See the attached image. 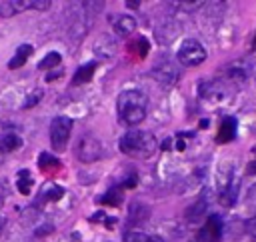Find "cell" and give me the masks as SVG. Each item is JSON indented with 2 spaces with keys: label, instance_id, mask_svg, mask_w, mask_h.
Instances as JSON below:
<instances>
[{
  "label": "cell",
  "instance_id": "6da1fadb",
  "mask_svg": "<svg viewBox=\"0 0 256 242\" xmlns=\"http://www.w3.org/2000/svg\"><path fill=\"white\" fill-rule=\"evenodd\" d=\"M146 108H148V96L138 88H128L120 92L116 102L118 118L126 126H138L146 118Z\"/></svg>",
  "mask_w": 256,
  "mask_h": 242
},
{
  "label": "cell",
  "instance_id": "7a4b0ae2",
  "mask_svg": "<svg viewBox=\"0 0 256 242\" xmlns=\"http://www.w3.org/2000/svg\"><path fill=\"white\" fill-rule=\"evenodd\" d=\"M118 148L126 156H132V158H150L156 152L158 142H156V136L152 132L132 128V130H128V132H124L120 136Z\"/></svg>",
  "mask_w": 256,
  "mask_h": 242
},
{
  "label": "cell",
  "instance_id": "3957f363",
  "mask_svg": "<svg viewBox=\"0 0 256 242\" xmlns=\"http://www.w3.org/2000/svg\"><path fill=\"white\" fill-rule=\"evenodd\" d=\"M240 178L236 176V166L234 162H224L220 164L216 172V190H218V200L224 206H232L238 194Z\"/></svg>",
  "mask_w": 256,
  "mask_h": 242
},
{
  "label": "cell",
  "instance_id": "277c9868",
  "mask_svg": "<svg viewBox=\"0 0 256 242\" xmlns=\"http://www.w3.org/2000/svg\"><path fill=\"white\" fill-rule=\"evenodd\" d=\"M206 48L202 46V42L200 40H196V38H186V40H182V44H180V48H178V52H176V58H178V62L182 64V66H186V68H192V66H200L204 60H206Z\"/></svg>",
  "mask_w": 256,
  "mask_h": 242
},
{
  "label": "cell",
  "instance_id": "5b68a950",
  "mask_svg": "<svg viewBox=\"0 0 256 242\" xmlns=\"http://www.w3.org/2000/svg\"><path fill=\"white\" fill-rule=\"evenodd\" d=\"M74 154H76V158H78L80 162L92 164V162H96V160L102 158L104 146H102V142H100L94 134H82V136L78 138L76 146H74Z\"/></svg>",
  "mask_w": 256,
  "mask_h": 242
},
{
  "label": "cell",
  "instance_id": "8992f818",
  "mask_svg": "<svg viewBox=\"0 0 256 242\" xmlns=\"http://www.w3.org/2000/svg\"><path fill=\"white\" fill-rule=\"evenodd\" d=\"M72 118L68 116H56L50 124V142H52V148L56 152H64L66 146H68V140H70V134H72Z\"/></svg>",
  "mask_w": 256,
  "mask_h": 242
},
{
  "label": "cell",
  "instance_id": "52a82bcc",
  "mask_svg": "<svg viewBox=\"0 0 256 242\" xmlns=\"http://www.w3.org/2000/svg\"><path fill=\"white\" fill-rule=\"evenodd\" d=\"M222 230H224L222 218L218 214H210L206 222L200 226L196 234V242H218L222 238Z\"/></svg>",
  "mask_w": 256,
  "mask_h": 242
},
{
  "label": "cell",
  "instance_id": "ba28073f",
  "mask_svg": "<svg viewBox=\"0 0 256 242\" xmlns=\"http://www.w3.org/2000/svg\"><path fill=\"white\" fill-rule=\"evenodd\" d=\"M152 76H154V80H156L160 86L170 88V86H174V84L178 82L180 72H178V68H176L172 62L162 60V62H158V64L152 68Z\"/></svg>",
  "mask_w": 256,
  "mask_h": 242
},
{
  "label": "cell",
  "instance_id": "9c48e42d",
  "mask_svg": "<svg viewBox=\"0 0 256 242\" xmlns=\"http://www.w3.org/2000/svg\"><path fill=\"white\" fill-rule=\"evenodd\" d=\"M236 118L234 116H226L222 122H220V128H218V134H216V140L220 144H226V142H232L236 138Z\"/></svg>",
  "mask_w": 256,
  "mask_h": 242
},
{
  "label": "cell",
  "instance_id": "30bf717a",
  "mask_svg": "<svg viewBox=\"0 0 256 242\" xmlns=\"http://www.w3.org/2000/svg\"><path fill=\"white\" fill-rule=\"evenodd\" d=\"M112 28L118 36H128L136 30V20L130 14H118L116 18H112Z\"/></svg>",
  "mask_w": 256,
  "mask_h": 242
},
{
  "label": "cell",
  "instance_id": "8fae6325",
  "mask_svg": "<svg viewBox=\"0 0 256 242\" xmlns=\"http://www.w3.org/2000/svg\"><path fill=\"white\" fill-rule=\"evenodd\" d=\"M26 8H28L26 0H4V2H0V16H14Z\"/></svg>",
  "mask_w": 256,
  "mask_h": 242
},
{
  "label": "cell",
  "instance_id": "7c38bea8",
  "mask_svg": "<svg viewBox=\"0 0 256 242\" xmlns=\"http://www.w3.org/2000/svg\"><path fill=\"white\" fill-rule=\"evenodd\" d=\"M64 196V188L58 186V184H46L42 190H40V196H38V202H56Z\"/></svg>",
  "mask_w": 256,
  "mask_h": 242
},
{
  "label": "cell",
  "instance_id": "4fadbf2b",
  "mask_svg": "<svg viewBox=\"0 0 256 242\" xmlns=\"http://www.w3.org/2000/svg\"><path fill=\"white\" fill-rule=\"evenodd\" d=\"M124 242H164L158 234H148L144 230H128L124 234Z\"/></svg>",
  "mask_w": 256,
  "mask_h": 242
},
{
  "label": "cell",
  "instance_id": "5bb4252c",
  "mask_svg": "<svg viewBox=\"0 0 256 242\" xmlns=\"http://www.w3.org/2000/svg\"><path fill=\"white\" fill-rule=\"evenodd\" d=\"M32 44H20L18 46V50H16V54L10 58V62H8V68H20L28 58H30V54H32Z\"/></svg>",
  "mask_w": 256,
  "mask_h": 242
},
{
  "label": "cell",
  "instance_id": "9a60e30c",
  "mask_svg": "<svg viewBox=\"0 0 256 242\" xmlns=\"http://www.w3.org/2000/svg\"><path fill=\"white\" fill-rule=\"evenodd\" d=\"M32 186H34V178H32L30 170H20L16 176V190L26 196L32 192Z\"/></svg>",
  "mask_w": 256,
  "mask_h": 242
},
{
  "label": "cell",
  "instance_id": "2e32d148",
  "mask_svg": "<svg viewBox=\"0 0 256 242\" xmlns=\"http://www.w3.org/2000/svg\"><path fill=\"white\" fill-rule=\"evenodd\" d=\"M94 70H96V62H90V64H84V66H80L78 70H76V74H74V78H72V84H86V82H90V78L94 76Z\"/></svg>",
  "mask_w": 256,
  "mask_h": 242
},
{
  "label": "cell",
  "instance_id": "e0dca14e",
  "mask_svg": "<svg viewBox=\"0 0 256 242\" xmlns=\"http://www.w3.org/2000/svg\"><path fill=\"white\" fill-rule=\"evenodd\" d=\"M18 146H20V136H16L12 132L0 134V152H12Z\"/></svg>",
  "mask_w": 256,
  "mask_h": 242
},
{
  "label": "cell",
  "instance_id": "ac0fdd59",
  "mask_svg": "<svg viewBox=\"0 0 256 242\" xmlns=\"http://www.w3.org/2000/svg\"><path fill=\"white\" fill-rule=\"evenodd\" d=\"M38 166H40V170H44V172H56V170L60 168V162H58L56 156H52V154H48V152H42V154L38 156Z\"/></svg>",
  "mask_w": 256,
  "mask_h": 242
},
{
  "label": "cell",
  "instance_id": "d6986e66",
  "mask_svg": "<svg viewBox=\"0 0 256 242\" xmlns=\"http://www.w3.org/2000/svg\"><path fill=\"white\" fill-rule=\"evenodd\" d=\"M204 212H206V200H204V198H200L198 202H194V204L186 210V216H188V220H190V222H196Z\"/></svg>",
  "mask_w": 256,
  "mask_h": 242
},
{
  "label": "cell",
  "instance_id": "ffe728a7",
  "mask_svg": "<svg viewBox=\"0 0 256 242\" xmlns=\"http://www.w3.org/2000/svg\"><path fill=\"white\" fill-rule=\"evenodd\" d=\"M100 202L106 204V206H120V202H122V192H120V188L108 190V192L100 198Z\"/></svg>",
  "mask_w": 256,
  "mask_h": 242
},
{
  "label": "cell",
  "instance_id": "44dd1931",
  "mask_svg": "<svg viewBox=\"0 0 256 242\" xmlns=\"http://www.w3.org/2000/svg\"><path fill=\"white\" fill-rule=\"evenodd\" d=\"M60 60H62V56L58 54V52H48L44 58H42V62L38 64V68L40 70H48V68H56L58 64H60Z\"/></svg>",
  "mask_w": 256,
  "mask_h": 242
},
{
  "label": "cell",
  "instance_id": "7402d4cb",
  "mask_svg": "<svg viewBox=\"0 0 256 242\" xmlns=\"http://www.w3.org/2000/svg\"><path fill=\"white\" fill-rule=\"evenodd\" d=\"M42 94H44V92H42V88H34V90H32V92L26 96V100L22 102V108H24V110L34 108V106H36V104L42 100Z\"/></svg>",
  "mask_w": 256,
  "mask_h": 242
},
{
  "label": "cell",
  "instance_id": "603a6c76",
  "mask_svg": "<svg viewBox=\"0 0 256 242\" xmlns=\"http://www.w3.org/2000/svg\"><path fill=\"white\" fill-rule=\"evenodd\" d=\"M246 206L254 212V216H256V182L248 188V192H246Z\"/></svg>",
  "mask_w": 256,
  "mask_h": 242
},
{
  "label": "cell",
  "instance_id": "cb8c5ba5",
  "mask_svg": "<svg viewBox=\"0 0 256 242\" xmlns=\"http://www.w3.org/2000/svg\"><path fill=\"white\" fill-rule=\"evenodd\" d=\"M28 8H34V10H46L50 8V2L42 0V2H28Z\"/></svg>",
  "mask_w": 256,
  "mask_h": 242
},
{
  "label": "cell",
  "instance_id": "d4e9b609",
  "mask_svg": "<svg viewBox=\"0 0 256 242\" xmlns=\"http://www.w3.org/2000/svg\"><path fill=\"white\" fill-rule=\"evenodd\" d=\"M246 174H248V176H254V174H256V158L248 162V166H246Z\"/></svg>",
  "mask_w": 256,
  "mask_h": 242
},
{
  "label": "cell",
  "instance_id": "484cf974",
  "mask_svg": "<svg viewBox=\"0 0 256 242\" xmlns=\"http://www.w3.org/2000/svg\"><path fill=\"white\" fill-rule=\"evenodd\" d=\"M2 200H4V194H2V188H0V204H2Z\"/></svg>",
  "mask_w": 256,
  "mask_h": 242
},
{
  "label": "cell",
  "instance_id": "4316f807",
  "mask_svg": "<svg viewBox=\"0 0 256 242\" xmlns=\"http://www.w3.org/2000/svg\"><path fill=\"white\" fill-rule=\"evenodd\" d=\"M2 228H4V220L0 218V232H2Z\"/></svg>",
  "mask_w": 256,
  "mask_h": 242
},
{
  "label": "cell",
  "instance_id": "83f0119b",
  "mask_svg": "<svg viewBox=\"0 0 256 242\" xmlns=\"http://www.w3.org/2000/svg\"><path fill=\"white\" fill-rule=\"evenodd\" d=\"M254 48H256V38H254Z\"/></svg>",
  "mask_w": 256,
  "mask_h": 242
},
{
  "label": "cell",
  "instance_id": "f1b7e54d",
  "mask_svg": "<svg viewBox=\"0 0 256 242\" xmlns=\"http://www.w3.org/2000/svg\"><path fill=\"white\" fill-rule=\"evenodd\" d=\"M254 152H256V146H254Z\"/></svg>",
  "mask_w": 256,
  "mask_h": 242
}]
</instances>
